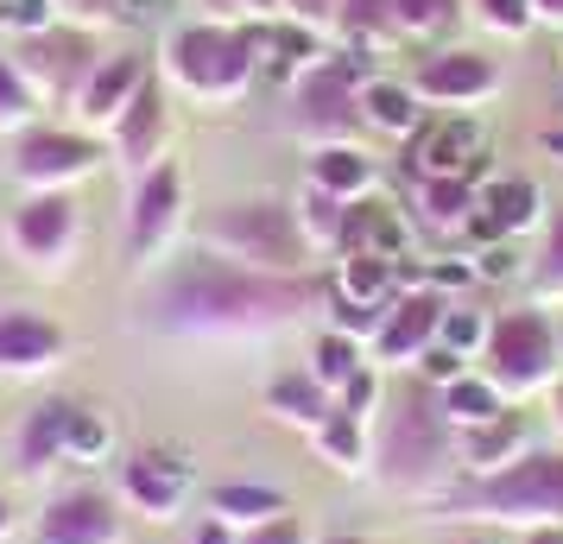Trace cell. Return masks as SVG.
Listing matches in <instances>:
<instances>
[{"mask_svg": "<svg viewBox=\"0 0 563 544\" xmlns=\"http://www.w3.org/2000/svg\"><path fill=\"white\" fill-rule=\"evenodd\" d=\"M317 311V286L305 273H254L222 254L165 259L153 286L140 291V323L158 336H197V342H234V336H273Z\"/></svg>", "mask_w": 563, "mask_h": 544, "instance_id": "6da1fadb", "label": "cell"}, {"mask_svg": "<svg viewBox=\"0 0 563 544\" xmlns=\"http://www.w3.org/2000/svg\"><path fill=\"white\" fill-rule=\"evenodd\" d=\"M431 507L437 519H475V525H512V532L563 525V443H538L526 463L500 475H456Z\"/></svg>", "mask_w": 563, "mask_h": 544, "instance_id": "7a4b0ae2", "label": "cell"}, {"mask_svg": "<svg viewBox=\"0 0 563 544\" xmlns=\"http://www.w3.org/2000/svg\"><path fill=\"white\" fill-rule=\"evenodd\" d=\"M380 481L393 493H411V500H437L462 475L456 456V431L450 418L437 412V387H424L418 374H406L399 399L386 406V431H380Z\"/></svg>", "mask_w": 563, "mask_h": 544, "instance_id": "3957f363", "label": "cell"}, {"mask_svg": "<svg viewBox=\"0 0 563 544\" xmlns=\"http://www.w3.org/2000/svg\"><path fill=\"white\" fill-rule=\"evenodd\" d=\"M158 70L178 89L184 102L197 108H234L247 102V89L260 82V57H254V32L247 26H222V20H184L165 32L158 45Z\"/></svg>", "mask_w": 563, "mask_h": 544, "instance_id": "277c9868", "label": "cell"}, {"mask_svg": "<svg viewBox=\"0 0 563 544\" xmlns=\"http://www.w3.org/2000/svg\"><path fill=\"white\" fill-rule=\"evenodd\" d=\"M197 247L203 254H222L234 266H254V273H305L310 259V241L298 229V209L285 203V197H229V203L203 209L197 222Z\"/></svg>", "mask_w": 563, "mask_h": 544, "instance_id": "5b68a950", "label": "cell"}, {"mask_svg": "<svg viewBox=\"0 0 563 544\" xmlns=\"http://www.w3.org/2000/svg\"><path fill=\"white\" fill-rule=\"evenodd\" d=\"M475 367L507 392L512 406L544 399V392L563 380L558 317L538 311V304H512V311H500L494 323H487V348H482V362H475Z\"/></svg>", "mask_w": 563, "mask_h": 544, "instance_id": "8992f818", "label": "cell"}, {"mask_svg": "<svg viewBox=\"0 0 563 544\" xmlns=\"http://www.w3.org/2000/svg\"><path fill=\"white\" fill-rule=\"evenodd\" d=\"M374 70L380 64L367 52H330L317 70H305V77L285 89L291 96V127L305 133L310 146H349V140H361L367 133V121H361V89H367Z\"/></svg>", "mask_w": 563, "mask_h": 544, "instance_id": "52a82bcc", "label": "cell"}, {"mask_svg": "<svg viewBox=\"0 0 563 544\" xmlns=\"http://www.w3.org/2000/svg\"><path fill=\"white\" fill-rule=\"evenodd\" d=\"M0 247L20 259L32 279H64L82 247V203L70 190H26L0 222Z\"/></svg>", "mask_w": 563, "mask_h": 544, "instance_id": "ba28073f", "label": "cell"}, {"mask_svg": "<svg viewBox=\"0 0 563 544\" xmlns=\"http://www.w3.org/2000/svg\"><path fill=\"white\" fill-rule=\"evenodd\" d=\"M108 158L114 153H108L102 133L77 127V121H70V127L38 121L32 133L13 140V184H20V190H70V197H77Z\"/></svg>", "mask_w": 563, "mask_h": 544, "instance_id": "9c48e42d", "label": "cell"}, {"mask_svg": "<svg viewBox=\"0 0 563 544\" xmlns=\"http://www.w3.org/2000/svg\"><path fill=\"white\" fill-rule=\"evenodd\" d=\"M128 259L133 266H165L172 247L190 234V197H184V165L165 158L128 190Z\"/></svg>", "mask_w": 563, "mask_h": 544, "instance_id": "30bf717a", "label": "cell"}, {"mask_svg": "<svg viewBox=\"0 0 563 544\" xmlns=\"http://www.w3.org/2000/svg\"><path fill=\"white\" fill-rule=\"evenodd\" d=\"M20 57V70L32 77V89L52 108H70L82 96V82L102 70V45H96V26H77V20H57L52 32H32L20 45H7Z\"/></svg>", "mask_w": 563, "mask_h": 544, "instance_id": "8fae6325", "label": "cell"}, {"mask_svg": "<svg viewBox=\"0 0 563 544\" xmlns=\"http://www.w3.org/2000/svg\"><path fill=\"white\" fill-rule=\"evenodd\" d=\"M32 544H128V507L96 481L57 488L32 519Z\"/></svg>", "mask_w": 563, "mask_h": 544, "instance_id": "7c38bea8", "label": "cell"}, {"mask_svg": "<svg viewBox=\"0 0 563 544\" xmlns=\"http://www.w3.org/2000/svg\"><path fill=\"white\" fill-rule=\"evenodd\" d=\"M500 64L487 52H468V45H437L411 64V89L424 108H443V114H468L500 96Z\"/></svg>", "mask_w": 563, "mask_h": 544, "instance_id": "4fadbf2b", "label": "cell"}, {"mask_svg": "<svg viewBox=\"0 0 563 544\" xmlns=\"http://www.w3.org/2000/svg\"><path fill=\"white\" fill-rule=\"evenodd\" d=\"M443 311H450V304H443V291L406 286L380 311V330H374V342H367L374 367H386V374H411V367L443 342Z\"/></svg>", "mask_w": 563, "mask_h": 544, "instance_id": "5bb4252c", "label": "cell"}, {"mask_svg": "<svg viewBox=\"0 0 563 544\" xmlns=\"http://www.w3.org/2000/svg\"><path fill=\"white\" fill-rule=\"evenodd\" d=\"M70 362V336L52 311L0 304V380H45Z\"/></svg>", "mask_w": 563, "mask_h": 544, "instance_id": "9a60e30c", "label": "cell"}, {"mask_svg": "<svg viewBox=\"0 0 563 544\" xmlns=\"http://www.w3.org/2000/svg\"><path fill=\"white\" fill-rule=\"evenodd\" d=\"M487 127L475 114H443L411 140V171L418 178H475L487 190L494 184V165H487Z\"/></svg>", "mask_w": 563, "mask_h": 544, "instance_id": "2e32d148", "label": "cell"}, {"mask_svg": "<svg viewBox=\"0 0 563 544\" xmlns=\"http://www.w3.org/2000/svg\"><path fill=\"white\" fill-rule=\"evenodd\" d=\"M114 493H121L128 513L172 525L184 513V500H190V463L178 449H133V456H121V488Z\"/></svg>", "mask_w": 563, "mask_h": 544, "instance_id": "e0dca14e", "label": "cell"}, {"mask_svg": "<svg viewBox=\"0 0 563 544\" xmlns=\"http://www.w3.org/2000/svg\"><path fill=\"white\" fill-rule=\"evenodd\" d=\"M172 133H178V121H172V96H165V82H146L140 96H133V108L114 121V133H108V153L128 165L133 178H146L153 165H165L172 158Z\"/></svg>", "mask_w": 563, "mask_h": 544, "instance_id": "ac0fdd59", "label": "cell"}, {"mask_svg": "<svg viewBox=\"0 0 563 544\" xmlns=\"http://www.w3.org/2000/svg\"><path fill=\"white\" fill-rule=\"evenodd\" d=\"M153 82V70H146V57L140 52H108L102 57V70L82 82V96L70 102V114H77V127H89V133H114V121L133 108V96Z\"/></svg>", "mask_w": 563, "mask_h": 544, "instance_id": "d6986e66", "label": "cell"}, {"mask_svg": "<svg viewBox=\"0 0 563 544\" xmlns=\"http://www.w3.org/2000/svg\"><path fill=\"white\" fill-rule=\"evenodd\" d=\"M551 222V203L538 178H519V171H500V178L482 190V215H475V241H519V234H544Z\"/></svg>", "mask_w": 563, "mask_h": 544, "instance_id": "ffe728a7", "label": "cell"}, {"mask_svg": "<svg viewBox=\"0 0 563 544\" xmlns=\"http://www.w3.org/2000/svg\"><path fill=\"white\" fill-rule=\"evenodd\" d=\"M247 32H254L260 77H279L285 89L330 57V32H323V26H305V20H254Z\"/></svg>", "mask_w": 563, "mask_h": 544, "instance_id": "44dd1931", "label": "cell"}, {"mask_svg": "<svg viewBox=\"0 0 563 544\" xmlns=\"http://www.w3.org/2000/svg\"><path fill=\"white\" fill-rule=\"evenodd\" d=\"M538 449V424L519 406H512L507 418H494V424H482V431H462L456 437V456H462V475H500V468L526 463Z\"/></svg>", "mask_w": 563, "mask_h": 544, "instance_id": "7402d4cb", "label": "cell"}, {"mask_svg": "<svg viewBox=\"0 0 563 544\" xmlns=\"http://www.w3.org/2000/svg\"><path fill=\"white\" fill-rule=\"evenodd\" d=\"M305 184H317V190H330V197H342V203H367V197H380V158L367 153L361 140H349V146H310V171Z\"/></svg>", "mask_w": 563, "mask_h": 544, "instance_id": "603a6c76", "label": "cell"}, {"mask_svg": "<svg viewBox=\"0 0 563 544\" xmlns=\"http://www.w3.org/2000/svg\"><path fill=\"white\" fill-rule=\"evenodd\" d=\"M70 424H77V399H45L20 418V437H13V456L26 475H52V468L70 463Z\"/></svg>", "mask_w": 563, "mask_h": 544, "instance_id": "cb8c5ba5", "label": "cell"}, {"mask_svg": "<svg viewBox=\"0 0 563 544\" xmlns=\"http://www.w3.org/2000/svg\"><path fill=\"white\" fill-rule=\"evenodd\" d=\"M330 38L342 52H367L386 57L406 45V26H399V0H335Z\"/></svg>", "mask_w": 563, "mask_h": 544, "instance_id": "d4e9b609", "label": "cell"}, {"mask_svg": "<svg viewBox=\"0 0 563 544\" xmlns=\"http://www.w3.org/2000/svg\"><path fill=\"white\" fill-rule=\"evenodd\" d=\"M361 121H367V133H380V140H418L424 133V102H418L411 77L374 70L367 89H361Z\"/></svg>", "mask_w": 563, "mask_h": 544, "instance_id": "484cf974", "label": "cell"}, {"mask_svg": "<svg viewBox=\"0 0 563 544\" xmlns=\"http://www.w3.org/2000/svg\"><path fill=\"white\" fill-rule=\"evenodd\" d=\"M260 406H266V418H279L291 431H317V424L335 412V392L323 387L310 367H291V374H273V380H266Z\"/></svg>", "mask_w": 563, "mask_h": 544, "instance_id": "4316f807", "label": "cell"}, {"mask_svg": "<svg viewBox=\"0 0 563 544\" xmlns=\"http://www.w3.org/2000/svg\"><path fill=\"white\" fill-rule=\"evenodd\" d=\"M310 449H317V463L335 468V475H367L374 456H380V437H374V424H367V418L330 412L317 431H310Z\"/></svg>", "mask_w": 563, "mask_h": 544, "instance_id": "83f0119b", "label": "cell"}, {"mask_svg": "<svg viewBox=\"0 0 563 544\" xmlns=\"http://www.w3.org/2000/svg\"><path fill=\"white\" fill-rule=\"evenodd\" d=\"M203 513L234 525V532H254L266 519L291 513V500H285V488H266V481H216L203 493Z\"/></svg>", "mask_w": 563, "mask_h": 544, "instance_id": "f1b7e54d", "label": "cell"}, {"mask_svg": "<svg viewBox=\"0 0 563 544\" xmlns=\"http://www.w3.org/2000/svg\"><path fill=\"white\" fill-rule=\"evenodd\" d=\"M437 412L450 418V431L462 437V431H482V424H494V418H507L512 399L475 367V374H462V380H450V387H437Z\"/></svg>", "mask_w": 563, "mask_h": 544, "instance_id": "f546056e", "label": "cell"}, {"mask_svg": "<svg viewBox=\"0 0 563 544\" xmlns=\"http://www.w3.org/2000/svg\"><path fill=\"white\" fill-rule=\"evenodd\" d=\"M342 254H374V259H406L411 254V234L406 222L380 203V197H367V203L349 209V241H342ZM335 254V259H342Z\"/></svg>", "mask_w": 563, "mask_h": 544, "instance_id": "4dcf8cb0", "label": "cell"}, {"mask_svg": "<svg viewBox=\"0 0 563 544\" xmlns=\"http://www.w3.org/2000/svg\"><path fill=\"white\" fill-rule=\"evenodd\" d=\"M418 215L443 234L475 229V215H482V184L475 178H418Z\"/></svg>", "mask_w": 563, "mask_h": 544, "instance_id": "1f68e13d", "label": "cell"}, {"mask_svg": "<svg viewBox=\"0 0 563 544\" xmlns=\"http://www.w3.org/2000/svg\"><path fill=\"white\" fill-rule=\"evenodd\" d=\"M310 374L323 380L330 392H342V387H355L361 374L374 367V355H367V342L361 336H349V330H335V323H323L317 330V342H310Z\"/></svg>", "mask_w": 563, "mask_h": 544, "instance_id": "d6a6232c", "label": "cell"}, {"mask_svg": "<svg viewBox=\"0 0 563 544\" xmlns=\"http://www.w3.org/2000/svg\"><path fill=\"white\" fill-rule=\"evenodd\" d=\"M335 291L342 298H355V304H374L386 311L393 298H399V259H374V254H342L335 259Z\"/></svg>", "mask_w": 563, "mask_h": 544, "instance_id": "836d02e7", "label": "cell"}, {"mask_svg": "<svg viewBox=\"0 0 563 544\" xmlns=\"http://www.w3.org/2000/svg\"><path fill=\"white\" fill-rule=\"evenodd\" d=\"M291 209H298V229H305L310 254H342V241H349V209L342 197H330V190H317V184H305L298 197H291Z\"/></svg>", "mask_w": 563, "mask_h": 544, "instance_id": "e575fe53", "label": "cell"}, {"mask_svg": "<svg viewBox=\"0 0 563 544\" xmlns=\"http://www.w3.org/2000/svg\"><path fill=\"white\" fill-rule=\"evenodd\" d=\"M38 114H45V96L32 89V77L20 70V57L0 52V133H32L38 127Z\"/></svg>", "mask_w": 563, "mask_h": 544, "instance_id": "d590c367", "label": "cell"}, {"mask_svg": "<svg viewBox=\"0 0 563 544\" xmlns=\"http://www.w3.org/2000/svg\"><path fill=\"white\" fill-rule=\"evenodd\" d=\"M526 286H532L538 304H563V209H551L544 241H538V254L526 259Z\"/></svg>", "mask_w": 563, "mask_h": 544, "instance_id": "8d00e7d4", "label": "cell"}, {"mask_svg": "<svg viewBox=\"0 0 563 544\" xmlns=\"http://www.w3.org/2000/svg\"><path fill=\"white\" fill-rule=\"evenodd\" d=\"M462 0H399V26H406V45H431L456 26Z\"/></svg>", "mask_w": 563, "mask_h": 544, "instance_id": "74e56055", "label": "cell"}, {"mask_svg": "<svg viewBox=\"0 0 563 544\" xmlns=\"http://www.w3.org/2000/svg\"><path fill=\"white\" fill-rule=\"evenodd\" d=\"M114 456V418L102 406H77L70 424V463H108Z\"/></svg>", "mask_w": 563, "mask_h": 544, "instance_id": "f35d334b", "label": "cell"}, {"mask_svg": "<svg viewBox=\"0 0 563 544\" xmlns=\"http://www.w3.org/2000/svg\"><path fill=\"white\" fill-rule=\"evenodd\" d=\"M475 7V26L500 32V38H532L538 32V7L532 0H468Z\"/></svg>", "mask_w": 563, "mask_h": 544, "instance_id": "ab89813d", "label": "cell"}, {"mask_svg": "<svg viewBox=\"0 0 563 544\" xmlns=\"http://www.w3.org/2000/svg\"><path fill=\"white\" fill-rule=\"evenodd\" d=\"M64 13H57V0H0V32L20 45L32 32H52Z\"/></svg>", "mask_w": 563, "mask_h": 544, "instance_id": "60d3db41", "label": "cell"}, {"mask_svg": "<svg viewBox=\"0 0 563 544\" xmlns=\"http://www.w3.org/2000/svg\"><path fill=\"white\" fill-rule=\"evenodd\" d=\"M487 323H494V317L450 304V311H443V348H456V355H468V362H482V348H487Z\"/></svg>", "mask_w": 563, "mask_h": 544, "instance_id": "b9f144b4", "label": "cell"}, {"mask_svg": "<svg viewBox=\"0 0 563 544\" xmlns=\"http://www.w3.org/2000/svg\"><path fill=\"white\" fill-rule=\"evenodd\" d=\"M241 544H323V539H317V525L291 507V513L266 519V525H254V532H241Z\"/></svg>", "mask_w": 563, "mask_h": 544, "instance_id": "7bdbcfd3", "label": "cell"}, {"mask_svg": "<svg viewBox=\"0 0 563 544\" xmlns=\"http://www.w3.org/2000/svg\"><path fill=\"white\" fill-rule=\"evenodd\" d=\"M380 399H386V380H380V367H367L355 387H342L335 392V412H349V418H367L374 424V412H380Z\"/></svg>", "mask_w": 563, "mask_h": 544, "instance_id": "ee69618b", "label": "cell"}, {"mask_svg": "<svg viewBox=\"0 0 563 544\" xmlns=\"http://www.w3.org/2000/svg\"><path fill=\"white\" fill-rule=\"evenodd\" d=\"M411 374H418L424 387H450V380H462V374H475V362H468V355H456V348H443V342H437V348H431V355H424L418 367H411Z\"/></svg>", "mask_w": 563, "mask_h": 544, "instance_id": "f6af8a7d", "label": "cell"}, {"mask_svg": "<svg viewBox=\"0 0 563 544\" xmlns=\"http://www.w3.org/2000/svg\"><path fill=\"white\" fill-rule=\"evenodd\" d=\"M475 279H487V286H500V279H526V266H519V254H512V241H487L482 254H475Z\"/></svg>", "mask_w": 563, "mask_h": 544, "instance_id": "bcb514c9", "label": "cell"}, {"mask_svg": "<svg viewBox=\"0 0 563 544\" xmlns=\"http://www.w3.org/2000/svg\"><path fill=\"white\" fill-rule=\"evenodd\" d=\"M57 13L77 26H114V20H128V0H57Z\"/></svg>", "mask_w": 563, "mask_h": 544, "instance_id": "7dc6e473", "label": "cell"}, {"mask_svg": "<svg viewBox=\"0 0 563 544\" xmlns=\"http://www.w3.org/2000/svg\"><path fill=\"white\" fill-rule=\"evenodd\" d=\"M285 20H305V26H323V32H330L335 0H285Z\"/></svg>", "mask_w": 563, "mask_h": 544, "instance_id": "c3c4849f", "label": "cell"}, {"mask_svg": "<svg viewBox=\"0 0 563 544\" xmlns=\"http://www.w3.org/2000/svg\"><path fill=\"white\" fill-rule=\"evenodd\" d=\"M190 544H241V532L234 525H222V519H197V532H190Z\"/></svg>", "mask_w": 563, "mask_h": 544, "instance_id": "681fc988", "label": "cell"}, {"mask_svg": "<svg viewBox=\"0 0 563 544\" xmlns=\"http://www.w3.org/2000/svg\"><path fill=\"white\" fill-rule=\"evenodd\" d=\"M538 7V26H558L563 32V0H532Z\"/></svg>", "mask_w": 563, "mask_h": 544, "instance_id": "f907efd6", "label": "cell"}, {"mask_svg": "<svg viewBox=\"0 0 563 544\" xmlns=\"http://www.w3.org/2000/svg\"><path fill=\"white\" fill-rule=\"evenodd\" d=\"M544 406H551V431H558V443H563V380L544 392Z\"/></svg>", "mask_w": 563, "mask_h": 544, "instance_id": "816d5d0a", "label": "cell"}, {"mask_svg": "<svg viewBox=\"0 0 563 544\" xmlns=\"http://www.w3.org/2000/svg\"><path fill=\"white\" fill-rule=\"evenodd\" d=\"M519 544H563V525H538V532H519Z\"/></svg>", "mask_w": 563, "mask_h": 544, "instance_id": "f5cc1de1", "label": "cell"}, {"mask_svg": "<svg viewBox=\"0 0 563 544\" xmlns=\"http://www.w3.org/2000/svg\"><path fill=\"white\" fill-rule=\"evenodd\" d=\"M146 13H165V0H128V20H146Z\"/></svg>", "mask_w": 563, "mask_h": 544, "instance_id": "db71d44e", "label": "cell"}, {"mask_svg": "<svg viewBox=\"0 0 563 544\" xmlns=\"http://www.w3.org/2000/svg\"><path fill=\"white\" fill-rule=\"evenodd\" d=\"M13 539V500H7V493H0V544Z\"/></svg>", "mask_w": 563, "mask_h": 544, "instance_id": "11a10c76", "label": "cell"}, {"mask_svg": "<svg viewBox=\"0 0 563 544\" xmlns=\"http://www.w3.org/2000/svg\"><path fill=\"white\" fill-rule=\"evenodd\" d=\"M544 153H551V158H563V121H558L551 133H544Z\"/></svg>", "mask_w": 563, "mask_h": 544, "instance_id": "9f6ffc18", "label": "cell"}, {"mask_svg": "<svg viewBox=\"0 0 563 544\" xmlns=\"http://www.w3.org/2000/svg\"><path fill=\"white\" fill-rule=\"evenodd\" d=\"M323 544H367V539H349V532H342V539H323Z\"/></svg>", "mask_w": 563, "mask_h": 544, "instance_id": "6f0895ef", "label": "cell"}, {"mask_svg": "<svg viewBox=\"0 0 563 544\" xmlns=\"http://www.w3.org/2000/svg\"><path fill=\"white\" fill-rule=\"evenodd\" d=\"M558 342H563V317H558Z\"/></svg>", "mask_w": 563, "mask_h": 544, "instance_id": "680465c9", "label": "cell"}]
</instances>
